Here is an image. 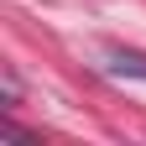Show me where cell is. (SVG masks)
Instances as JSON below:
<instances>
[{
	"mask_svg": "<svg viewBox=\"0 0 146 146\" xmlns=\"http://www.w3.org/2000/svg\"><path fill=\"white\" fill-rule=\"evenodd\" d=\"M104 58H110L115 73H136V78H146V58H141V52H115V47H110Z\"/></svg>",
	"mask_w": 146,
	"mask_h": 146,
	"instance_id": "6da1fadb",
	"label": "cell"
}]
</instances>
